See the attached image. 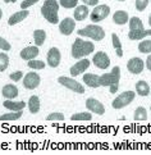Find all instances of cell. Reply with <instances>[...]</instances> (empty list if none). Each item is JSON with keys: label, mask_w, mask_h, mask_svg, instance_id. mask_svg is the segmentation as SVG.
Instances as JSON below:
<instances>
[{"label": "cell", "mask_w": 151, "mask_h": 155, "mask_svg": "<svg viewBox=\"0 0 151 155\" xmlns=\"http://www.w3.org/2000/svg\"><path fill=\"white\" fill-rule=\"evenodd\" d=\"M28 67L32 69H44L45 68V62L37 60V59H31L28 60Z\"/></svg>", "instance_id": "1f68e13d"}, {"label": "cell", "mask_w": 151, "mask_h": 155, "mask_svg": "<svg viewBox=\"0 0 151 155\" xmlns=\"http://www.w3.org/2000/svg\"><path fill=\"white\" fill-rule=\"evenodd\" d=\"M88 14H90V10H88L87 5H77L74 8V19L76 21H85Z\"/></svg>", "instance_id": "ac0fdd59"}, {"label": "cell", "mask_w": 151, "mask_h": 155, "mask_svg": "<svg viewBox=\"0 0 151 155\" xmlns=\"http://www.w3.org/2000/svg\"><path fill=\"white\" fill-rule=\"evenodd\" d=\"M58 82H59L61 86L69 88V90L74 91V92H77V94H83V92H85V87H83V86L80 84V82H77L76 80L71 78V77L61 76V77H59V78H58Z\"/></svg>", "instance_id": "52a82bcc"}, {"label": "cell", "mask_w": 151, "mask_h": 155, "mask_svg": "<svg viewBox=\"0 0 151 155\" xmlns=\"http://www.w3.org/2000/svg\"><path fill=\"white\" fill-rule=\"evenodd\" d=\"M41 82V77L38 76L36 72H30L27 73L23 78V86L27 88V90H35L36 87H38Z\"/></svg>", "instance_id": "ba28073f"}, {"label": "cell", "mask_w": 151, "mask_h": 155, "mask_svg": "<svg viewBox=\"0 0 151 155\" xmlns=\"http://www.w3.org/2000/svg\"><path fill=\"white\" fill-rule=\"evenodd\" d=\"M86 108L88 112H92L95 114H99V115H103L105 113V107L103 103H100L99 100L94 97H88L86 100Z\"/></svg>", "instance_id": "30bf717a"}, {"label": "cell", "mask_w": 151, "mask_h": 155, "mask_svg": "<svg viewBox=\"0 0 151 155\" xmlns=\"http://www.w3.org/2000/svg\"><path fill=\"white\" fill-rule=\"evenodd\" d=\"M118 2H126V0H118Z\"/></svg>", "instance_id": "f6af8a7d"}, {"label": "cell", "mask_w": 151, "mask_h": 155, "mask_svg": "<svg viewBox=\"0 0 151 155\" xmlns=\"http://www.w3.org/2000/svg\"><path fill=\"white\" fill-rule=\"evenodd\" d=\"M133 118H135V120H137V122L146 120V119H147V112H146V109L142 108V107H138V108L135 110Z\"/></svg>", "instance_id": "f1b7e54d"}, {"label": "cell", "mask_w": 151, "mask_h": 155, "mask_svg": "<svg viewBox=\"0 0 151 155\" xmlns=\"http://www.w3.org/2000/svg\"><path fill=\"white\" fill-rule=\"evenodd\" d=\"M4 108H7L12 112H18V110H23V108H26V103L25 101H12L10 99L5 100L3 103Z\"/></svg>", "instance_id": "ffe728a7"}, {"label": "cell", "mask_w": 151, "mask_h": 155, "mask_svg": "<svg viewBox=\"0 0 151 155\" xmlns=\"http://www.w3.org/2000/svg\"><path fill=\"white\" fill-rule=\"evenodd\" d=\"M28 109H30V112L32 114H36L40 112V99H38V96L36 95H33L30 97V100H28Z\"/></svg>", "instance_id": "cb8c5ba5"}, {"label": "cell", "mask_w": 151, "mask_h": 155, "mask_svg": "<svg viewBox=\"0 0 151 155\" xmlns=\"http://www.w3.org/2000/svg\"><path fill=\"white\" fill-rule=\"evenodd\" d=\"M138 51L142 54H151V40H143L140 42Z\"/></svg>", "instance_id": "f546056e"}, {"label": "cell", "mask_w": 151, "mask_h": 155, "mask_svg": "<svg viewBox=\"0 0 151 155\" xmlns=\"http://www.w3.org/2000/svg\"><path fill=\"white\" fill-rule=\"evenodd\" d=\"M146 36H151V28L150 30H138V31H130L128 37L131 40H142Z\"/></svg>", "instance_id": "7402d4cb"}, {"label": "cell", "mask_w": 151, "mask_h": 155, "mask_svg": "<svg viewBox=\"0 0 151 155\" xmlns=\"http://www.w3.org/2000/svg\"><path fill=\"white\" fill-rule=\"evenodd\" d=\"M38 0H23V2L21 3V8L22 9H28L31 5H35Z\"/></svg>", "instance_id": "f35d334b"}, {"label": "cell", "mask_w": 151, "mask_h": 155, "mask_svg": "<svg viewBox=\"0 0 151 155\" xmlns=\"http://www.w3.org/2000/svg\"><path fill=\"white\" fill-rule=\"evenodd\" d=\"M9 65V57L5 53H0V72H4Z\"/></svg>", "instance_id": "d6a6232c"}, {"label": "cell", "mask_w": 151, "mask_h": 155, "mask_svg": "<svg viewBox=\"0 0 151 155\" xmlns=\"http://www.w3.org/2000/svg\"><path fill=\"white\" fill-rule=\"evenodd\" d=\"M92 63L96 65L100 69H106L110 65V58L108 57V54L104 51H97L94 55L92 58Z\"/></svg>", "instance_id": "9c48e42d"}, {"label": "cell", "mask_w": 151, "mask_h": 155, "mask_svg": "<svg viewBox=\"0 0 151 155\" xmlns=\"http://www.w3.org/2000/svg\"><path fill=\"white\" fill-rule=\"evenodd\" d=\"M88 67H90V60L88 59H80L76 64H73L71 67V74L73 77H76L78 74L83 73L85 71H87Z\"/></svg>", "instance_id": "4fadbf2b"}, {"label": "cell", "mask_w": 151, "mask_h": 155, "mask_svg": "<svg viewBox=\"0 0 151 155\" xmlns=\"http://www.w3.org/2000/svg\"><path fill=\"white\" fill-rule=\"evenodd\" d=\"M0 49L4 51H9L10 49H12V46H10V44L5 40V38H3L2 36H0Z\"/></svg>", "instance_id": "8d00e7d4"}, {"label": "cell", "mask_w": 151, "mask_h": 155, "mask_svg": "<svg viewBox=\"0 0 151 155\" xmlns=\"http://www.w3.org/2000/svg\"><path fill=\"white\" fill-rule=\"evenodd\" d=\"M135 96H136L135 91H124V92H122L120 95H118L114 99L113 103H111V107H113L114 109L124 108V107L130 105L133 100H135Z\"/></svg>", "instance_id": "5b68a950"}, {"label": "cell", "mask_w": 151, "mask_h": 155, "mask_svg": "<svg viewBox=\"0 0 151 155\" xmlns=\"http://www.w3.org/2000/svg\"><path fill=\"white\" fill-rule=\"evenodd\" d=\"M95 50V45L91 41H86L77 37L72 45V57L76 59H81L82 57H87Z\"/></svg>", "instance_id": "3957f363"}, {"label": "cell", "mask_w": 151, "mask_h": 155, "mask_svg": "<svg viewBox=\"0 0 151 155\" xmlns=\"http://www.w3.org/2000/svg\"><path fill=\"white\" fill-rule=\"evenodd\" d=\"M83 2V4L85 5H90V7H96V5L99 4V0H82Z\"/></svg>", "instance_id": "ab89813d"}, {"label": "cell", "mask_w": 151, "mask_h": 155, "mask_svg": "<svg viewBox=\"0 0 151 155\" xmlns=\"http://www.w3.org/2000/svg\"><path fill=\"white\" fill-rule=\"evenodd\" d=\"M74 27H76L74 19H72V18H64L59 23V31H60V34H63L65 36H69L72 32L74 31Z\"/></svg>", "instance_id": "5bb4252c"}, {"label": "cell", "mask_w": 151, "mask_h": 155, "mask_svg": "<svg viewBox=\"0 0 151 155\" xmlns=\"http://www.w3.org/2000/svg\"><path fill=\"white\" fill-rule=\"evenodd\" d=\"M22 114H23L22 110H18V112H10V113L0 115V120H2V122H5V120H17V119H19L22 117Z\"/></svg>", "instance_id": "484cf974"}, {"label": "cell", "mask_w": 151, "mask_h": 155, "mask_svg": "<svg viewBox=\"0 0 151 155\" xmlns=\"http://www.w3.org/2000/svg\"><path fill=\"white\" fill-rule=\"evenodd\" d=\"M113 21L115 25H119V26L126 25L127 22L130 21V15H128L126 10H117L113 15Z\"/></svg>", "instance_id": "44dd1931"}, {"label": "cell", "mask_w": 151, "mask_h": 155, "mask_svg": "<svg viewBox=\"0 0 151 155\" xmlns=\"http://www.w3.org/2000/svg\"><path fill=\"white\" fill-rule=\"evenodd\" d=\"M46 60H48V64L49 67L51 68H57L60 60H61V54L59 51L58 48H51L50 50L48 51V57H46Z\"/></svg>", "instance_id": "8fae6325"}, {"label": "cell", "mask_w": 151, "mask_h": 155, "mask_svg": "<svg viewBox=\"0 0 151 155\" xmlns=\"http://www.w3.org/2000/svg\"><path fill=\"white\" fill-rule=\"evenodd\" d=\"M22 77H23V73H22L21 71H17V72H13V73H10V76H9V78L12 80V81H14V82H18Z\"/></svg>", "instance_id": "74e56055"}, {"label": "cell", "mask_w": 151, "mask_h": 155, "mask_svg": "<svg viewBox=\"0 0 151 155\" xmlns=\"http://www.w3.org/2000/svg\"><path fill=\"white\" fill-rule=\"evenodd\" d=\"M59 4L65 9H72L77 7L78 0H59Z\"/></svg>", "instance_id": "836d02e7"}, {"label": "cell", "mask_w": 151, "mask_h": 155, "mask_svg": "<svg viewBox=\"0 0 151 155\" xmlns=\"http://www.w3.org/2000/svg\"><path fill=\"white\" fill-rule=\"evenodd\" d=\"M2 15H3V12H2V9H0V19H2Z\"/></svg>", "instance_id": "ee69618b"}, {"label": "cell", "mask_w": 151, "mask_h": 155, "mask_svg": "<svg viewBox=\"0 0 151 155\" xmlns=\"http://www.w3.org/2000/svg\"><path fill=\"white\" fill-rule=\"evenodd\" d=\"M109 14H110V7L109 5L101 4V5H96V7L94 8V10L90 14V18L94 23H97L100 21H104Z\"/></svg>", "instance_id": "8992f818"}, {"label": "cell", "mask_w": 151, "mask_h": 155, "mask_svg": "<svg viewBox=\"0 0 151 155\" xmlns=\"http://www.w3.org/2000/svg\"><path fill=\"white\" fill-rule=\"evenodd\" d=\"M128 23H130V31H138V30H143V23L142 21L137 18V17H132L130 21H128Z\"/></svg>", "instance_id": "4316f807"}, {"label": "cell", "mask_w": 151, "mask_h": 155, "mask_svg": "<svg viewBox=\"0 0 151 155\" xmlns=\"http://www.w3.org/2000/svg\"><path fill=\"white\" fill-rule=\"evenodd\" d=\"M4 2H5V3H15L17 0H4Z\"/></svg>", "instance_id": "b9f144b4"}, {"label": "cell", "mask_w": 151, "mask_h": 155, "mask_svg": "<svg viewBox=\"0 0 151 155\" xmlns=\"http://www.w3.org/2000/svg\"><path fill=\"white\" fill-rule=\"evenodd\" d=\"M2 94H3V96L4 97H7V99H14L18 96V87H17L15 85L13 84H8V85H5L3 87V90H2Z\"/></svg>", "instance_id": "e0dca14e"}, {"label": "cell", "mask_w": 151, "mask_h": 155, "mask_svg": "<svg viewBox=\"0 0 151 155\" xmlns=\"http://www.w3.org/2000/svg\"><path fill=\"white\" fill-rule=\"evenodd\" d=\"M83 82L92 88L100 87V77L95 73H86L83 76Z\"/></svg>", "instance_id": "d6986e66"}, {"label": "cell", "mask_w": 151, "mask_h": 155, "mask_svg": "<svg viewBox=\"0 0 151 155\" xmlns=\"http://www.w3.org/2000/svg\"><path fill=\"white\" fill-rule=\"evenodd\" d=\"M33 40H35L36 46H41L46 40V32L44 30H35V32H33Z\"/></svg>", "instance_id": "d4e9b609"}, {"label": "cell", "mask_w": 151, "mask_h": 155, "mask_svg": "<svg viewBox=\"0 0 151 155\" xmlns=\"http://www.w3.org/2000/svg\"><path fill=\"white\" fill-rule=\"evenodd\" d=\"M46 119L48 120H64L65 118H64V114L63 113H50L49 115H48V117H46Z\"/></svg>", "instance_id": "e575fe53"}, {"label": "cell", "mask_w": 151, "mask_h": 155, "mask_svg": "<svg viewBox=\"0 0 151 155\" xmlns=\"http://www.w3.org/2000/svg\"><path fill=\"white\" fill-rule=\"evenodd\" d=\"M28 15H30L28 10H27V9H22L21 12H17V13H14L13 15H10L9 19H8V25H9V26L18 25L19 22L25 21L27 17H28Z\"/></svg>", "instance_id": "2e32d148"}, {"label": "cell", "mask_w": 151, "mask_h": 155, "mask_svg": "<svg viewBox=\"0 0 151 155\" xmlns=\"http://www.w3.org/2000/svg\"><path fill=\"white\" fill-rule=\"evenodd\" d=\"M78 36H85L91 38L94 41H101L105 37V31L100 26L96 25H88L85 28L78 30Z\"/></svg>", "instance_id": "277c9868"}, {"label": "cell", "mask_w": 151, "mask_h": 155, "mask_svg": "<svg viewBox=\"0 0 151 155\" xmlns=\"http://www.w3.org/2000/svg\"><path fill=\"white\" fill-rule=\"evenodd\" d=\"M149 25H150V27H151V14L149 15Z\"/></svg>", "instance_id": "7bdbcfd3"}, {"label": "cell", "mask_w": 151, "mask_h": 155, "mask_svg": "<svg viewBox=\"0 0 151 155\" xmlns=\"http://www.w3.org/2000/svg\"><path fill=\"white\" fill-rule=\"evenodd\" d=\"M40 54V50H38V46H28V48H25L23 50L21 51V58L25 59V60H31V59H36V57H38Z\"/></svg>", "instance_id": "9a60e30c"}, {"label": "cell", "mask_w": 151, "mask_h": 155, "mask_svg": "<svg viewBox=\"0 0 151 155\" xmlns=\"http://www.w3.org/2000/svg\"><path fill=\"white\" fill-rule=\"evenodd\" d=\"M127 68L131 73L140 74V73H142V71L145 68V63H143V60L141 58H132V59L128 60Z\"/></svg>", "instance_id": "7c38bea8"}, {"label": "cell", "mask_w": 151, "mask_h": 155, "mask_svg": "<svg viewBox=\"0 0 151 155\" xmlns=\"http://www.w3.org/2000/svg\"><path fill=\"white\" fill-rule=\"evenodd\" d=\"M41 14L48 22L53 25L59 23V3L57 0H45L41 7Z\"/></svg>", "instance_id": "7a4b0ae2"}, {"label": "cell", "mask_w": 151, "mask_h": 155, "mask_svg": "<svg viewBox=\"0 0 151 155\" xmlns=\"http://www.w3.org/2000/svg\"><path fill=\"white\" fill-rule=\"evenodd\" d=\"M146 67H147V69L151 72V54L147 57V60H146Z\"/></svg>", "instance_id": "60d3db41"}, {"label": "cell", "mask_w": 151, "mask_h": 155, "mask_svg": "<svg viewBox=\"0 0 151 155\" xmlns=\"http://www.w3.org/2000/svg\"><path fill=\"white\" fill-rule=\"evenodd\" d=\"M149 2L150 0H136V9L138 12H143L149 5Z\"/></svg>", "instance_id": "d590c367"}, {"label": "cell", "mask_w": 151, "mask_h": 155, "mask_svg": "<svg viewBox=\"0 0 151 155\" xmlns=\"http://www.w3.org/2000/svg\"><path fill=\"white\" fill-rule=\"evenodd\" d=\"M111 41H113V46L117 51V55H118L119 58L123 57V50H122V44H120V40L117 34H111Z\"/></svg>", "instance_id": "83f0119b"}, {"label": "cell", "mask_w": 151, "mask_h": 155, "mask_svg": "<svg viewBox=\"0 0 151 155\" xmlns=\"http://www.w3.org/2000/svg\"><path fill=\"white\" fill-rule=\"evenodd\" d=\"M136 92L140 96H147L150 94V86L146 81H138L136 84Z\"/></svg>", "instance_id": "603a6c76"}, {"label": "cell", "mask_w": 151, "mask_h": 155, "mask_svg": "<svg viewBox=\"0 0 151 155\" xmlns=\"http://www.w3.org/2000/svg\"><path fill=\"white\" fill-rule=\"evenodd\" d=\"M150 109H151V107H150Z\"/></svg>", "instance_id": "bcb514c9"}, {"label": "cell", "mask_w": 151, "mask_h": 155, "mask_svg": "<svg viewBox=\"0 0 151 155\" xmlns=\"http://www.w3.org/2000/svg\"><path fill=\"white\" fill-rule=\"evenodd\" d=\"M119 81H120L119 67H113L110 73H104L103 76H100V86H108L110 94H115L118 91Z\"/></svg>", "instance_id": "6da1fadb"}, {"label": "cell", "mask_w": 151, "mask_h": 155, "mask_svg": "<svg viewBox=\"0 0 151 155\" xmlns=\"http://www.w3.org/2000/svg\"><path fill=\"white\" fill-rule=\"evenodd\" d=\"M72 120H91L92 115L90 112H82V113H76L71 117Z\"/></svg>", "instance_id": "4dcf8cb0"}]
</instances>
